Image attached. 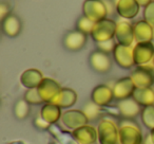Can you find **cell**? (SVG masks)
Wrapping results in <instances>:
<instances>
[{
    "instance_id": "obj_1",
    "label": "cell",
    "mask_w": 154,
    "mask_h": 144,
    "mask_svg": "<svg viewBox=\"0 0 154 144\" xmlns=\"http://www.w3.org/2000/svg\"><path fill=\"white\" fill-rule=\"evenodd\" d=\"M119 144H143V137L137 123L132 119H125L118 124Z\"/></svg>"
},
{
    "instance_id": "obj_2",
    "label": "cell",
    "mask_w": 154,
    "mask_h": 144,
    "mask_svg": "<svg viewBox=\"0 0 154 144\" xmlns=\"http://www.w3.org/2000/svg\"><path fill=\"white\" fill-rule=\"evenodd\" d=\"M100 144H119V127L110 118H103L97 127Z\"/></svg>"
},
{
    "instance_id": "obj_3",
    "label": "cell",
    "mask_w": 154,
    "mask_h": 144,
    "mask_svg": "<svg viewBox=\"0 0 154 144\" xmlns=\"http://www.w3.org/2000/svg\"><path fill=\"white\" fill-rule=\"evenodd\" d=\"M116 27H117V22L110 18H105V19L95 22L94 28L90 35L95 43L110 40L115 37Z\"/></svg>"
},
{
    "instance_id": "obj_4",
    "label": "cell",
    "mask_w": 154,
    "mask_h": 144,
    "mask_svg": "<svg viewBox=\"0 0 154 144\" xmlns=\"http://www.w3.org/2000/svg\"><path fill=\"white\" fill-rule=\"evenodd\" d=\"M131 78L134 83L135 87L146 88L153 87L154 85V66L147 64L140 65L135 68L131 73Z\"/></svg>"
},
{
    "instance_id": "obj_5",
    "label": "cell",
    "mask_w": 154,
    "mask_h": 144,
    "mask_svg": "<svg viewBox=\"0 0 154 144\" xmlns=\"http://www.w3.org/2000/svg\"><path fill=\"white\" fill-rule=\"evenodd\" d=\"M82 13L94 22L105 19L109 14L103 0H85L82 3Z\"/></svg>"
},
{
    "instance_id": "obj_6",
    "label": "cell",
    "mask_w": 154,
    "mask_h": 144,
    "mask_svg": "<svg viewBox=\"0 0 154 144\" xmlns=\"http://www.w3.org/2000/svg\"><path fill=\"white\" fill-rule=\"evenodd\" d=\"M154 57V45L152 41L137 43L133 47V58L136 66L147 65Z\"/></svg>"
},
{
    "instance_id": "obj_7",
    "label": "cell",
    "mask_w": 154,
    "mask_h": 144,
    "mask_svg": "<svg viewBox=\"0 0 154 144\" xmlns=\"http://www.w3.org/2000/svg\"><path fill=\"white\" fill-rule=\"evenodd\" d=\"M60 121L66 128L74 130V129L79 128V127L88 124L89 119L87 118V116L82 110L71 109L66 110L62 114Z\"/></svg>"
},
{
    "instance_id": "obj_8",
    "label": "cell",
    "mask_w": 154,
    "mask_h": 144,
    "mask_svg": "<svg viewBox=\"0 0 154 144\" xmlns=\"http://www.w3.org/2000/svg\"><path fill=\"white\" fill-rule=\"evenodd\" d=\"M61 89L62 87L59 83L51 78H45L37 87V90L45 103H51Z\"/></svg>"
},
{
    "instance_id": "obj_9",
    "label": "cell",
    "mask_w": 154,
    "mask_h": 144,
    "mask_svg": "<svg viewBox=\"0 0 154 144\" xmlns=\"http://www.w3.org/2000/svg\"><path fill=\"white\" fill-rule=\"evenodd\" d=\"M113 58L115 62L122 69H130L134 66L133 47L117 43L113 51Z\"/></svg>"
},
{
    "instance_id": "obj_10",
    "label": "cell",
    "mask_w": 154,
    "mask_h": 144,
    "mask_svg": "<svg viewBox=\"0 0 154 144\" xmlns=\"http://www.w3.org/2000/svg\"><path fill=\"white\" fill-rule=\"evenodd\" d=\"M89 62H90L91 68L98 73H107L112 68V60L109 54L105 53L100 50L93 51L90 54Z\"/></svg>"
},
{
    "instance_id": "obj_11",
    "label": "cell",
    "mask_w": 154,
    "mask_h": 144,
    "mask_svg": "<svg viewBox=\"0 0 154 144\" xmlns=\"http://www.w3.org/2000/svg\"><path fill=\"white\" fill-rule=\"evenodd\" d=\"M63 47L71 52L80 51L87 43V34L78 30H73L68 32L63 37Z\"/></svg>"
},
{
    "instance_id": "obj_12",
    "label": "cell",
    "mask_w": 154,
    "mask_h": 144,
    "mask_svg": "<svg viewBox=\"0 0 154 144\" xmlns=\"http://www.w3.org/2000/svg\"><path fill=\"white\" fill-rule=\"evenodd\" d=\"M135 85L133 83L131 76H126V78H122L114 84L113 86V94L114 99L117 101H122V100H126L129 98H132V94L135 90Z\"/></svg>"
},
{
    "instance_id": "obj_13",
    "label": "cell",
    "mask_w": 154,
    "mask_h": 144,
    "mask_svg": "<svg viewBox=\"0 0 154 144\" xmlns=\"http://www.w3.org/2000/svg\"><path fill=\"white\" fill-rule=\"evenodd\" d=\"M114 5L116 13L125 19L135 18L140 8V5L137 2V0H116Z\"/></svg>"
},
{
    "instance_id": "obj_14",
    "label": "cell",
    "mask_w": 154,
    "mask_h": 144,
    "mask_svg": "<svg viewBox=\"0 0 154 144\" xmlns=\"http://www.w3.org/2000/svg\"><path fill=\"white\" fill-rule=\"evenodd\" d=\"M114 100L113 89L108 85H97L91 93V101L97 104L100 107L108 106Z\"/></svg>"
},
{
    "instance_id": "obj_15",
    "label": "cell",
    "mask_w": 154,
    "mask_h": 144,
    "mask_svg": "<svg viewBox=\"0 0 154 144\" xmlns=\"http://www.w3.org/2000/svg\"><path fill=\"white\" fill-rule=\"evenodd\" d=\"M115 38L118 43L124 46H132L134 38V31H133V24L128 22L127 20H120L117 22L116 27Z\"/></svg>"
},
{
    "instance_id": "obj_16",
    "label": "cell",
    "mask_w": 154,
    "mask_h": 144,
    "mask_svg": "<svg viewBox=\"0 0 154 144\" xmlns=\"http://www.w3.org/2000/svg\"><path fill=\"white\" fill-rule=\"evenodd\" d=\"M71 133L79 144H94L98 140L97 129L88 124L74 129Z\"/></svg>"
},
{
    "instance_id": "obj_17",
    "label": "cell",
    "mask_w": 154,
    "mask_h": 144,
    "mask_svg": "<svg viewBox=\"0 0 154 144\" xmlns=\"http://www.w3.org/2000/svg\"><path fill=\"white\" fill-rule=\"evenodd\" d=\"M118 114L124 119H134L141 112L140 105L133 98L118 101L117 105Z\"/></svg>"
},
{
    "instance_id": "obj_18",
    "label": "cell",
    "mask_w": 154,
    "mask_h": 144,
    "mask_svg": "<svg viewBox=\"0 0 154 144\" xmlns=\"http://www.w3.org/2000/svg\"><path fill=\"white\" fill-rule=\"evenodd\" d=\"M1 28L2 32L8 37H17L22 30V22L20 18L15 14H10L5 19L1 20Z\"/></svg>"
},
{
    "instance_id": "obj_19",
    "label": "cell",
    "mask_w": 154,
    "mask_h": 144,
    "mask_svg": "<svg viewBox=\"0 0 154 144\" xmlns=\"http://www.w3.org/2000/svg\"><path fill=\"white\" fill-rule=\"evenodd\" d=\"M133 31H134V38L137 43L152 41V39L154 38V28L145 19L135 22L133 24Z\"/></svg>"
},
{
    "instance_id": "obj_20",
    "label": "cell",
    "mask_w": 154,
    "mask_h": 144,
    "mask_svg": "<svg viewBox=\"0 0 154 144\" xmlns=\"http://www.w3.org/2000/svg\"><path fill=\"white\" fill-rule=\"evenodd\" d=\"M43 78H45V76H43L42 72L40 70L35 68H30L26 69V71H23L21 73L20 83L26 89L37 88Z\"/></svg>"
},
{
    "instance_id": "obj_21",
    "label": "cell",
    "mask_w": 154,
    "mask_h": 144,
    "mask_svg": "<svg viewBox=\"0 0 154 144\" xmlns=\"http://www.w3.org/2000/svg\"><path fill=\"white\" fill-rule=\"evenodd\" d=\"M77 93L71 88H62L57 97L51 102L60 108H70L77 102Z\"/></svg>"
},
{
    "instance_id": "obj_22",
    "label": "cell",
    "mask_w": 154,
    "mask_h": 144,
    "mask_svg": "<svg viewBox=\"0 0 154 144\" xmlns=\"http://www.w3.org/2000/svg\"><path fill=\"white\" fill-rule=\"evenodd\" d=\"M40 116L49 124L54 125L61 119V108L53 103H47L42 106L40 110Z\"/></svg>"
},
{
    "instance_id": "obj_23",
    "label": "cell",
    "mask_w": 154,
    "mask_h": 144,
    "mask_svg": "<svg viewBox=\"0 0 154 144\" xmlns=\"http://www.w3.org/2000/svg\"><path fill=\"white\" fill-rule=\"evenodd\" d=\"M132 98L140 106L154 105V88L153 87H146V88H138L136 87L132 94Z\"/></svg>"
},
{
    "instance_id": "obj_24",
    "label": "cell",
    "mask_w": 154,
    "mask_h": 144,
    "mask_svg": "<svg viewBox=\"0 0 154 144\" xmlns=\"http://www.w3.org/2000/svg\"><path fill=\"white\" fill-rule=\"evenodd\" d=\"M49 130L51 131L53 137L58 141V143H60V144H79L76 140H75V138L72 136V133L62 131L61 129L54 126V125H51Z\"/></svg>"
},
{
    "instance_id": "obj_25",
    "label": "cell",
    "mask_w": 154,
    "mask_h": 144,
    "mask_svg": "<svg viewBox=\"0 0 154 144\" xmlns=\"http://www.w3.org/2000/svg\"><path fill=\"white\" fill-rule=\"evenodd\" d=\"M31 112L30 104L24 99L18 100L14 105V116L18 120H24L29 117Z\"/></svg>"
},
{
    "instance_id": "obj_26",
    "label": "cell",
    "mask_w": 154,
    "mask_h": 144,
    "mask_svg": "<svg viewBox=\"0 0 154 144\" xmlns=\"http://www.w3.org/2000/svg\"><path fill=\"white\" fill-rule=\"evenodd\" d=\"M141 122L150 130L154 128V105L145 106L140 112Z\"/></svg>"
},
{
    "instance_id": "obj_27",
    "label": "cell",
    "mask_w": 154,
    "mask_h": 144,
    "mask_svg": "<svg viewBox=\"0 0 154 144\" xmlns=\"http://www.w3.org/2000/svg\"><path fill=\"white\" fill-rule=\"evenodd\" d=\"M82 111L85 112V114H86L87 118L89 119V121H94V120H97V119L100 117L101 107L97 105V104H95L93 101H91L84 106Z\"/></svg>"
},
{
    "instance_id": "obj_28",
    "label": "cell",
    "mask_w": 154,
    "mask_h": 144,
    "mask_svg": "<svg viewBox=\"0 0 154 144\" xmlns=\"http://www.w3.org/2000/svg\"><path fill=\"white\" fill-rule=\"evenodd\" d=\"M95 22L92 21L91 19H89L88 17H86L85 15H82L79 19L77 20L76 24V30L80 31V32L85 33V34H91L93 28H94Z\"/></svg>"
},
{
    "instance_id": "obj_29",
    "label": "cell",
    "mask_w": 154,
    "mask_h": 144,
    "mask_svg": "<svg viewBox=\"0 0 154 144\" xmlns=\"http://www.w3.org/2000/svg\"><path fill=\"white\" fill-rule=\"evenodd\" d=\"M23 99L26 100L30 105H40V104L45 103L43 100L41 99L37 88L28 89V90L26 91V93H24Z\"/></svg>"
},
{
    "instance_id": "obj_30",
    "label": "cell",
    "mask_w": 154,
    "mask_h": 144,
    "mask_svg": "<svg viewBox=\"0 0 154 144\" xmlns=\"http://www.w3.org/2000/svg\"><path fill=\"white\" fill-rule=\"evenodd\" d=\"M143 19L154 28V0H152L149 5L145 7V10H143Z\"/></svg>"
},
{
    "instance_id": "obj_31",
    "label": "cell",
    "mask_w": 154,
    "mask_h": 144,
    "mask_svg": "<svg viewBox=\"0 0 154 144\" xmlns=\"http://www.w3.org/2000/svg\"><path fill=\"white\" fill-rule=\"evenodd\" d=\"M97 43V48L100 51L105 52V53L109 54V53H113L114 49H115L116 45L117 43L114 41V39H110V40H106V41H101V43Z\"/></svg>"
},
{
    "instance_id": "obj_32",
    "label": "cell",
    "mask_w": 154,
    "mask_h": 144,
    "mask_svg": "<svg viewBox=\"0 0 154 144\" xmlns=\"http://www.w3.org/2000/svg\"><path fill=\"white\" fill-rule=\"evenodd\" d=\"M33 124H34V126L36 127V128L40 129V130H45V129H49L50 127H51V124H49L40 114L37 116L36 118L34 119Z\"/></svg>"
},
{
    "instance_id": "obj_33",
    "label": "cell",
    "mask_w": 154,
    "mask_h": 144,
    "mask_svg": "<svg viewBox=\"0 0 154 144\" xmlns=\"http://www.w3.org/2000/svg\"><path fill=\"white\" fill-rule=\"evenodd\" d=\"M10 14H11V5L5 1H2L0 3V18H1V20L5 19Z\"/></svg>"
},
{
    "instance_id": "obj_34",
    "label": "cell",
    "mask_w": 154,
    "mask_h": 144,
    "mask_svg": "<svg viewBox=\"0 0 154 144\" xmlns=\"http://www.w3.org/2000/svg\"><path fill=\"white\" fill-rule=\"evenodd\" d=\"M151 1H152V0H137V2H138L141 7H146V5H149Z\"/></svg>"
},
{
    "instance_id": "obj_35",
    "label": "cell",
    "mask_w": 154,
    "mask_h": 144,
    "mask_svg": "<svg viewBox=\"0 0 154 144\" xmlns=\"http://www.w3.org/2000/svg\"><path fill=\"white\" fill-rule=\"evenodd\" d=\"M143 144H154L153 141H152V139H151V136H150V133L147 136V137L145 138V140H143Z\"/></svg>"
},
{
    "instance_id": "obj_36",
    "label": "cell",
    "mask_w": 154,
    "mask_h": 144,
    "mask_svg": "<svg viewBox=\"0 0 154 144\" xmlns=\"http://www.w3.org/2000/svg\"><path fill=\"white\" fill-rule=\"evenodd\" d=\"M150 136H151V139H152V141H153V143H154V128L151 129V131H150Z\"/></svg>"
},
{
    "instance_id": "obj_37",
    "label": "cell",
    "mask_w": 154,
    "mask_h": 144,
    "mask_svg": "<svg viewBox=\"0 0 154 144\" xmlns=\"http://www.w3.org/2000/svg\"><path fill=\"white\" fill-rule=\"evenodd\" d=\"M152 64H153V66H154V57H153V59H152Z\"/></svg>"
},
{
    "instance_id": "obj_38",
    "label": "cell",
    "mask_w": 154,
    "mask_h": 144,
    "mask_svg": "<svg viewBox=\"0 0 154 144\" xmlns=\"http://www.w3.org/2000/svg\"><path fill=\"white\" fill-rule=\"evenodd\" d=\"M54 144H60V143H54Z\"/></svg>"
}]
</instances>
